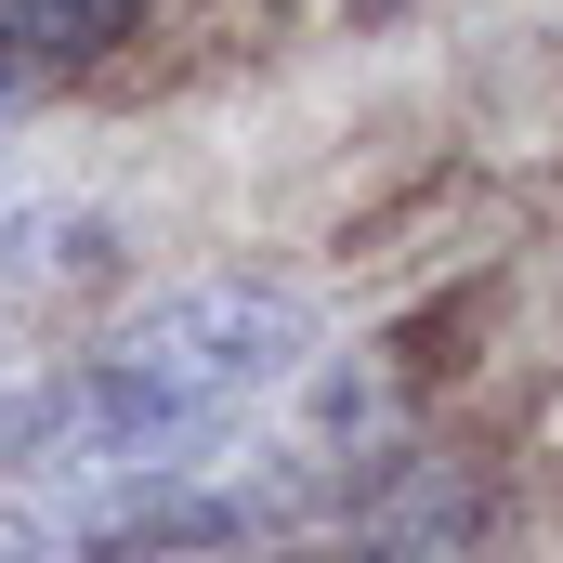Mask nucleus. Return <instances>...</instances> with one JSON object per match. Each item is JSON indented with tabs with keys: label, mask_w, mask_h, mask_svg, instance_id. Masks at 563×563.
Instances as JSON below:
<instances>
[{
	"label": "nucleus",
	"mask_w": 563,
	"mask_h": 563,
	"mask_svg": "<svg viewBox=\"0 0 563 563\" xmlns=\"http://www.w3.org/2000/svg\"><path fill=\"white\" fill-rule=\"evenodd\" d=\"M106 263H119V210H92V197H40V210H0V328H26L40 301L92 288Z\"/></svg>",
	"instance_id": "nucleus-1"
},
{
	"label": "nucleus",
	"mask_w": 563,
	"mask_h": 563,
	"mask_svg": "<svg viewBox=\"0 0 563 563\" xmlns=\"http://www.w3.org/2000/svg\"><path fill=\"white\" fill-rule=\"evenodd\" d=\"M144 13H157V0H0V106H26L40 79L119 53Z\"/></svg>",
	"instance_id": "nucleus-2"
},
{
	"label": "nucleus",
	"mask_w": 563,
	"mask_h": 563,
	"mask_svg": "<svg viewBox=\"0 0 563 563\" xmlns=\"http://www.w3.org/2000/svg\"><path fill=\"white\" fill-rule=\"evenodd\" d=\"M13 341H26V328H0V407H13V380H26V354H13Z\"/></svg>",
	"instance_id": "nucleus-3"
},
{
	"label": "nucleus",
	"mask_w": 563,
	"mask_h": 563,
	"mask_svg": "<svg viewBox=\"0 0 563 563\" xmlns=\"http://www.w3.org/2000/svg\"><path fill=\"white\" fill-rule=\"evenodd\" d=\"M0 157H13V106H0Z\"/></svg>",
	"instance_id": "nucleus-4"
}]
</instances>
